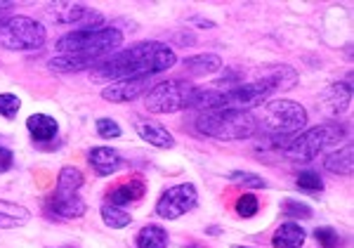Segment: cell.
Instances as JSON below:
<instances>
[{
	"label": "cell",
	"instance_id": "14",
	"mask_svg": "<svg viewBox=\"0 0 354 248\" xmlns=\"http://www.w3.org/2000/svg\"><path fill=\"white\" fill-rule=\"evenodd\" d=\"M352 100V85L350 80H342V83H335L330 85V88L322 95V102H319V109H326L330 116H338L347 109Z\"/></svg>",
	"mask_w": 354,
	"mask_h": 248
},
{
	"label": "cell",
	"instance_id": "12",
	"mask_svg": "<svg viewBox=\"0 0 354 248\" xmlns=\"http://www.w3.org/2000/svg\"><path fill=\"white\" fill-rule=\"evenodd\" d=\"M135 128H137V135H140L145 142H149L151 147H158V149L175 147V137L170 135V130L158 123V121L135 118Z\"/></svg>",
	"mask_w": 354,
	"mask_h": 248
},
{
	"label": "cell",
	"instance_id": "32",
	"mask_svg": "<svg viewBox=\"0 0 354 248\" xmlns=\"http://www.w3.org/2000/svg\"><path fill=\"white\" fill-rule=\"evenodd\" d=\"M95 128L100 132V137H104V140H116V137H121V125L111 118H97Z\"/></svg>",
	"mask_w": 354,
	"mask_h": 248
},
{
	"label": "cell",
	"instance_id": "22",
	"mask_svg": "<svg viewBox=\"0 0 354 248\" xmlns=\"http://www.w3.org/2000/svg\"><path fill=\"white\" fill-rule=\"evenodd\" d=\"M328 172H335V175H350L352 172V144H345L338 152L328 154L326 161H324Z\"/></svg>",
	"mask_w": 354,
	"mask_h": 248
},
{
	"label": "cell",
	"instance_id": "31",
	"mask_svg": "<svg viewBox=\"0 0 354 248\" xmlns=\"http://www.w3.org/2000/svg\"><path fill=\"white\" fill-rule=\"evenodd\" d=\"M281 211L286 213V215H290V218H300V220H310V218H312L310 206L300 204V201H293V199L281 201Z\"/></svg>",
	"mask_w": 354,
	"mask_h": 248
},
{
	"label": "cell",
	"instance_id": "2",
	"mask_svg": "<svg viewBox=\"0 0 354 248\" xmlns=\"http://www.w3.org/2000/svg\"><path fill=\"white\" fill-rule=\"evenodd\" d=\"M121 43H123V33L118 28L102 26V28H90V31L76 28V31L66 33V36L57 40L55 50L57 55H76L100 64L102 57L111 55Z\"/></svg>",
	"mask_w": 354,
	"mask_h": 248
},
{
	"label": "cell",
	"instance_id": "1",
	"mask_svg": "<svg viewBox=\"0 0 354 248\" xmlns=\"http://www.w3.org/2000/svg\"><path fill=\"white\" fill-rule=\"evenodd\" d=\"M177 57L173 48L158 40H145L133 48L121 50L111 55L109 60H102L93 67L90 80L93 83H104V80H123V78H145L153 73H163L170 67H175Z\"/></svg>",
	"mask_w": 354,
	"mask_h": 248
},
{
	"label": "cell",
	"instance_id": "16",
	"mask_svg": "<svg viewBox=\"0 0 354 248\" xmlns=\"http://www.w3.org/2000/svg\"><path fill=\"white\" fill-rule=\"evenodd\" d=\"M147 192V184L142 177H133V180H125L121 182L118 187L109 189V194H106V204L111 206H123L125 204H133V201H140L142 196Z\"/></svg>",
	"mask_w": 354,
	"mask_h": 248
},
{
	"label": "cell",
	"instance_id": "21",
	"mask_svg": "<svg viewBox=\"0 0 354 248\" xmlns=\"http://www.w3.org/2000/svg\"><path fill=\"white\" fill-rule=\"evenodd\" d=\"M137 248H168V232L161 224H145L137 234Z\"/></svg>",
	"mask_w": 354,
	"mask_h": 248
},
{
	"label": "cell",
	"instance_id": "20",
	"mask_svg": "<svg viewBox=\"0 0 354 248\" xmlns=\"http://www.w3.org/2000/svg\"><path fill=\"white\" fill-rule=\"evenodd\" d=\"M185 69L189 73H194V76H208V73H215L220 71L222 67V60L218 55L213 53H205V55H194V57H187L185 62Z\"/></svg>",
	"mask_w": 354,
	"mask_h": 248
},
{
	"label": "cell",
	"instance_id": "23",
	"mask_svg": "<svg viewBox=\"0 0 354 248\" xmlns=\"http://www.w3.org/2000/svg\"><path fill=\"white\" fill-rule=\"evenodd\" d=\"M83 172L73 166H64L57 175V192H66V194H78V189L83 187Z\"/></svg>",
	"mask_w": 354,
	"mask_h": 248
},
{
	"label": "cell",
	"instance_id": "28",
	"mask_svg": "<svg viewBox=\"0 0 354 248\" xmlns=\"http://www.w3.org/2000/svg\"><path fill=\"white\" fill-rule=\"evenodd\" d=\"M21 100L12 92H0V116H5L8 121H12L19 114Z\"/></svg>",
	"mask_w": 354,
	"mask_h": 248
},
{
	"label": "cell",
	"instance_id": "17",
	"mask_svg": "<svg viewBox=\"0 0 354 248\" xmlns=\"http://www.w3.org/2000/svg\"><path fill=\"white\" fill-rule=\"evenodd\" d=\"M307 239V232L300 227L298 222H283L277 227V232L272 236L274 248H302Z\"/></svg>",
	"mask_w": 354,
	"mask_h": 248
},
{
	"label": "cell",
	"instance_id": "29",
	"mask_svg": "<svg viewBox=\"0 0 354 248\" xmlns=\"http://www.w3.org/2000/svg\"><path fill=\"white\" fill-rule=\"evenodd\" d=\"M258 211H260L258 196L250 194V192H245V194L239 196V201H236V213H239V215H241V218H253Z\"/></svg>",
	"mask_w": 354,
	"mask_h": 248
},
{
	"label": "cell",
	"instance_id": "6",
	"mask_svg": "<svg viewBox=\"0 0 354 248\" xmlns=\"http://www.w3.org/2000/svg\"><path fill=\"white\" fill-rule=\"evenodd\" d=\"M48 31L41 21L31 17H10L8 21L0 24V45L12 53H31V50L43 48Z\"/></svg>",
	"mask_w": 354,
	"mask_h": 248
},
{
	"label": "cell",
	"instance_id": "13",
	"mask_svg": "<svg viewBox=\"0 0 354 248\" xmlns=\"http://www.w3.org/2000/svg\"><path fill=\"white\" fill-rule=\"evenodd\" d=\"M88 163L93 166L97 175L106 177V175H113V172L121 168L123 159H121V154L111 147H93L88 152Z\"/></svg>",
	"mask_w": 354,
	"mask_h": 248
},
{
	"label": "cell",
	"instance_id": "19",
	"mask_svg": "<svg viewBox=\"0 0 354 248\" xmlns=\"http://www.w3.org/2000/svg\"><path fill=\"white\" fill-rule=\"evenodd\" d=\"M28 220H31V215H28V211L24 209V206L0 199V229L24 227Z\"/></svg>",
	"mask_w": 354,
	"mask_h": 248
},
{
	"label": "cell",
	"instance_id": "33",
	"mask_svg": "<svg viewBox=\"0 0 354 248\" xmlns=\"http://www.w3.org/2000/svg\"><path fill=\"white\" fill-rule=\"evenodd\" d=\"M12 163H15L12 152H10L8 147H3V144H0V172L10 170V168H12Z\"/></svg>",
	"mask_w": 354,
	"mask_h": 248
},
{
	"label": "cell",
	"instance_id": "30",
	"mask_svg": "<svg viewBox=\"0 0 354 248\" xmlns=\"http://www.w3.org/2000/svg\"><path fill=\"white\" fill-rule=\"evenodd\" d=\"M314 239L322 244V248H342V239L340 234L335 232L333 227H319L314 229Z\"/></svg>",
	"mask_w": 354,
	"mask_h": 248
},
{
	"label": "cell",
	"instance_id": "25",
	"mask_svg": "<svg viewBox=\"0 0 354 248\" xmlns=\"http://www.w3.org/2000/svg\"><path fill=\"white\" fill-rule=\"evenodd\" d=\"M102 220H104L106 227H111V229H123L133 222V215H130L128 211H123L121 206L104 204L102 206Z\"/></svg>",
	"mask_w": 354,
	"mask_h": 248
},
{
	"label": "cell",
	"instance_id": "11",
	"mask_svg": "<svg viewBox=\"0 0 354 248\" xmlns=\"http://www.w3.org/2000/svg\"><path fill=\"white\" fill-rule=\"evenodd\" d=\"M45 209L53 218H59V220H76V218H83L88 206L78 194H66V192H53V196L48 199Z\"/></svg>",
	"mask_w": 354,
	"mask_h": 248
},
{
	"label": "cell",
	"instance_id": "3",
	"mask_svg": "<svg viewBox=\"0 0 354 248\" xmlns=\"http://www.w3.org/2000/svg\"><path fill=\"white\" fill-rule=\"evenodd\" d=\"M196 130L215 140H248L258 132V121L250 112H234V109H218V112H201L196 116Z\"/></svg>",
	"mask_w": 354,
	"mask_h": 248
},
{
	"label": "cell",
	"instance_id": "7",
	"mask_svg": "<svg viewBox=\"0 0 354 248\" xmlns=\"http://www.w3.org/2000/svg\"><path fill=\"white\" fill-rule=\"evenodd\" d=\"M196 85L189 80H163V83L153 85L147 92L145 105L151 114H175L182 109L192 107L194 95H196Z\"/></svg>",
	"mask_w": 354,
	"mask_h": 248
},
{
	"label": "cell",
	"instance_id": "4",
	"mask_svg": "<svg viewBox=\"0 0 354 248\" xmlns=\"http://www.w3.org/2000/svg\"><path fill=\"white\" fill-rule=\"evenodd\" d=\"M258 121V130L267 137H290L302 132L307 125V112L302 105L290 100H272L262 107V116Z\"/></svg>",
	"mask_w": 354,
	"mask_h": 248
},
{
	"label": "cell",
	"instance_id": "8",
	"mask_svg": "<svg viewBox=\"0 0 354 248\" xmlns=\"http://www.w3.org/2000/svg\"><path fill=\"white\" fill-rule=\"evenodd\" d=\"M198 206V192L189 182L177 184V187L165 189L161 199L156 201V215L161 220H177V218L187 215Z\"/></svg>",
	"mask_w": 354,
	"mask_h": 248
},
{
	"label": "cell",
	"instance_id": "36",
	"mask_svg": "<svg viewBox=\"0 0 354 248\" xmlns=\"http://www.w3.org/2000/svg\"><path fill=\"white\" fill-rule=\"evenodd\" d=\"M232 248H253V246H232Z\"/></svg>",
	"mask_w": 354,
	"mask_h": 248
},
{
	"label": "cell",
	"instance_id": "10",
	"mask_svg": "<svg viewBox=\"0 0 354 248\" xmlns=\"http://www.w3.org/2000/svg\"><path fill=\"white\" fill-rule=\"evenodd\" d=\"M149 90H151V76L123 78V80H113L111 85H106V88L102 90V97H104L106 102H135L137 97H142Z\"/></svg>",
	"mask_w": 354,
	"mask_h": 248
},
{
	"label": "cell",
	"instance_id": "26",
	"mask_svg": "<svg viewBox=\"0 0 354 248\" xmlns=\"http://www.w3.org/2000/svg\"><path fill=\"white\" fill-rule=\"evenodd\" d=\"M295 184H298V189H302V192L314 194V196H319V194L324 192L322 175H319V172H314V170H302V172H298V177H295Z\"/></svg>",
	"mask_w": 354,
	"mask_h": 248
},
{
	"label": "cell",
	"instance_id": "9",
	"mask_svg": "<svg viewBox=\"0 0 354 248\" xmlns=\"http://www.w3.org/2000/svg\"><path fill=\"white\" fill-rule=\"evenodd\" d=\"M48 12L55 15L57 24H78L81 31H90V28H102V21L104 17L95 10L85 8V5H73V3H62V5H53Z\"/></svg>",
	"mask_w": 354,
	"mask_h": 248
},
{
	"label": "cell",
	"instance_id": "18",
	"mask_svg": "<svg viewBox=\"0 0 354 248\" xmlns=\"http://www.w3.org/2000/svg\"><path fill=\"white\" fill-rule=\"evenodd\" d=\"M26 130L31 132L33 140L50 142V140H55V137H57L59 125H57V121L53 116H48V114H33V116L26 118Z\"/></svg>",
	"mask_w": 354,
	"mask_h": 248
},
{
	"label": "cell",
	"instance_id": "15",
	"mask_svg": "<svg viewBox=\"0 0 354 248\" xmlns=\"http://www.w3.org/2000/svg\"><path fill=\"white\" fill-rule=\"evenodd\" d=\"M260 80H265V83L272 88L274 95H277V92L295 88V83H298V71L288 64H274L262 71Z\"/></svg>",
	"mask_w": 354,
	"mask_h": 248
},
{
	"label": "cell",
	"instance_id": "24",
	"mask_svg": "<svg viewBox=\"0 0 354 248\" xmlns=\"http://www.w3.org/2000/svg\"><path fill=\"white\" fill-rule=\"evenodd\" d=\"M95 62L83 60L76 55H57L55 60H50V69L62 73H71V71H83V69H93Z\"/></svg>",
	"mask_w": 354,
	"mask_h": 248
},
{
	"label": "cell",
	"instance_id": "34",
	"mask_svg": "<svg viewBox=\"0 0 354 248\" xmlns=\"http://www.w3.org/2000/svg\"><path fill=\"white\" fill-rule=\"evenodd\" d=\"M12 10H15V3H0V24L10 19V15H12Z\"/></svg>",
	"mask_w": 354,
	"mask_h": 248
},
{
	"label": "cell",
	"instance_id": "5",
	"mask_svg": "<svg viewBox=\"0 0 354 248\" xmlns=\"http://www.w3.org/2000/svg\"><path fill=\"white\" fill-rule=\"evenodd\" d=\"M342 137H345V128L340 123H322L302 135H295L281 154L290 161H312L322 152L340 144Z\"/></svg>",
	"mask_w": 354,
	"mask_h": 248
},
{
	"label": "cell",
	"instance_id": "35",
	"mask_svg": "<svg viewBox=\"0 0 354 248\" xmlns=\"http://www.w3.org/2000/svg\"><path fill=\"white\" fill-rule=\"evenodd\" d=\"M185 248H203V246H198V244H192V246H185Z\"/></svg>",
	"mask_w": 354,
	"mask_h": 248
},
{
	"label": "cell",
	"instance_id": "27",
	"mask_svg": "<svg viewBox=\"0 0 354 248\" xmlns=\"http://www.w3.org/2000/svg\"><path fill=\"white\" fill-rule=\"evenodd\" d=\"M230 180L234 184H241V187H245V189H265L267 187L265 177L255 175V172H245V170H234V172H230Z\"/></svg>",
	"mask_w": 354,
	"mask_h": 248
}]
</instances>
